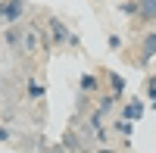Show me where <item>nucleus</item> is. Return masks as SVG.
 <instances>
[{"label": "nucleus", "mask_w": 156, "mask_h": 153, "mask_svg": "<svg viewBox=\"0 0 156 153\" xmlns=\"http://www.w3.org/2000/svg\"><path fill=\"white\" fill-rule=\"evenodd\" d=\"M115 131H119L122 137H131V131H134V122H131V119H122V116H119V119H115Z\"/></svg>", "instance_id": "9d476101"}, {"label": "nucleus", "mask_w": 156, "mask_h": 153, "mask_svg": "<svg viewBox=\"0 0 156 153\" xmlns=\"http://www.w3.org/2000/svg\"><path fill=\"white\" fill-rule=\"evenodd\" d=\"M156 53V34H147L144 37V56H153Z\"/></svg>", "instance_id": "f8f14e48"}, {"label": "nucleus", "mask_w": 156, "mask_h": 153, "mask_svg": "<svg viewBox=\"0 0 156 153\" xmlns=\"http://www.w3.org/2000/svg\"><path fill=\"white\" fill-rule=\"evenodd\" d=\"M137 16L153 22L156 19V0H137Z\"/></svg>", "instance_id": "0eeeda50"}, {"label": "nucleus", "mask_w": 156, "mask_h": 153, "mask_svg": "<svg viewBox=\"0 0 156 153\" xmlns=\"http://www.w3.org/2000/svg\"><path fill=\"white\" fill-rule=\"evenodd\" d=\"M25 9H28V3H25V0H0V19H3L6 25L22 22Z\"/></svg>", "instance_id": "f03ea898"}, {"label": "nucleus", "mask_w": 156, "mask_h": 153, "mask_svg": "<svg viewBox=\"0 0 156 153\" xmlns=\"http://www.w3.org/2000/svg\"><path fill=\"white\" fill-rule=\"evenodd\" d=\"M106 81H109V94L119 100V97H122V91H125V78H122L119 72H106Z\"/></svg>", "instance_id": "423d86ee"}, {"label": "nucleus", "mask_w": 156, "mask_h": 153, "mask_svg": "<svg viewBox=\"0 0 156 153\" xmlns=\"http://www.w3.org/2000/svg\"><path fill=\"white\" fill-rule=\"evenodd\" d=\"M9 141V131H6V125H0V144H6Z\"/></svg>", "instance_id": "dca6fc26"}, {"label": "nucleus", "mask_w": 156, "mask_h": 153, "mask_svg": "<svg viewBox=\"0 0 156 153\" xmlns=\"http://www.w3.org/2000/svg\"><path fill=\"white\" fill-rule=\"evenodd\" d=\"M106 41H109V50H119V47H122V37H119V34H109Z\"/></svg>", "instance_id": "2eb2a0df"}, {"label": "nucleus", "mask_w": 156, "mask_h": 153, "mask_svg": "<svg viewBox=\"0 0 156 153\" xmlns=\"http://www.w3.org/2000/svg\"><path fill=\"white\" fill-rule=\"evenodd\" d=\"M47 34H50L53 44H66V47H78V44H81L78 34L69 31L66 25H62V19H56V16H47Z\"/></svg>", "instance_id": "f257e3e1"}, {"label": "nucleus", "mask_w": 156, "mask_h": 153, "mask_svg": "<svg viewBox=\"0 0 156 153\" xmlns=\"http://www.w3.org/2000/svg\"><path fill=\"white\" fill-rule=\"evenodd\" d=\"M28 97L31 100H41V97H47V87L37 81V78H28Z\"/></svg>", "instance_id": "1a4fd4ad"}, {"label": "nucleus", "mask_w": 156, "mask_h": 153, "mask_svg": "<svg viewBox=\"0 0 156 153\" xmlns=\"http://www.w3.org/2000/svg\"><path fill=\"white\" fill-rule=\"evenodd\" d=\"M144 91H147V97H150V100H156V75H150V78H147Z\"/></svg>", "instance_id": "4468645a"}, {"label": "nucleus", "mask_w": 156, "mask_h": 153, "mask_svg": "<svg viewBox=\"0 0 156 153\" xmlns=\"http://www.w3.org/2000/svg\"><path fill=\"white\" fill-rule=\"evenodd\" d=\"M22 50L25 53H37V50H41V31H37L34 25L22 28Z\"/></svg>", "instance_id": "7ed1b4c3"}, {"label": "nucleus", "mask_w": 156, "mask_h": 153, "mask_svg": "<svg viewBox=\"0 0 156 153\" xmlns=\"http://www.w3.org/2000/svg\"><path fill=\"white\" fill-rule=\"evenodd\" d=\"M119 12H122V16H137V0H125V3H119Z\"/></svg>", "instance_id": "9b49d317"}, {"label": "nucleus", "mask_w": 156, "mask_h": 153, "mask_svg": "<svg viewBox=\"0 0 156 153\" xmlns=\"http://www.w3.org/2000/svg\"><path fill=\"white\" fill-rule=\"evenodd\" d=\"M3 41H6L9 47H19V44H22V22H12V25H6Z\"/></svg>", "instance_id": "39448f33"}, {"label": "nucleus", "mask_w": 156, "mask_h": 153, "mask_svg": "<svg viewBox=\"0 0 156 153\" xmlns=\"http://www.w3.org/2000/svg\"><path fill=\"white\" fill-rule=\"evenodd\" d=\"M147 116V109H144V103H140L137 97H131L128 103L122 106V119H131V122H137V119H144Z\"/></svg>", "instance_id": "20e7f679"}, {"label": "nucleus", "mask_w": 156, "mask_h": 153, "mask_svg": "<svg viewBox=\"0 0 156 153\" xmlns=\"http://www.w3.org/2000/svg\"><path fill=\"white\" fill-rule=\"evenodd\" d=\"M81 91L84 94H100V81H97V75H81Z\"/></svg>", "instance_id": "6e6552de"}, {"label": "nucleus", "mask_w": 156, "mask_h": 153, "mask_svg": "<svg viewBox=\"0 0 156 153\" xmlns=\"http://www.w3.org/2000/svg\"><path fill=\"white\" fill-rule=\"evenodd\" d=\"M59 150H81V141H78L75 134H66V144H62Z\"/></svg>", "instance_id": "ddd939ff"}]
</instances>
